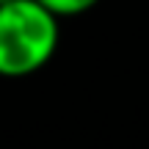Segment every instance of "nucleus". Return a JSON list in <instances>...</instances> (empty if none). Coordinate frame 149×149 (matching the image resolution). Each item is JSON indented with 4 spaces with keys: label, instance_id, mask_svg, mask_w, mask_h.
Masks as SVG:
<instances>
[{
    "label": "nucleus",
    "instance_id": "nucleus-1",
    "mask_svg": "<svg viewBox=\"0 0 149 149\" xmlns=\"http://www.w3.org/2000/svg\"><path fill=\"white\" fill-rule=\"evenodd\" d=\"M58 47V17L39 0L0 3V74L25 77L42 69Z\"/></svg>",
    "mask_w": 149,
    "mask_h": 149
},
{
    "label": "nucleus",
    "instance_id": "nucleus-2",
    "mask_svg": "<svg viewBox=\"0 0 149 149\" xmlns=\"http://www.w3.org/2000/svg\"><path fill=\"white\" fill-rule=\"evenodd\" d=\"M47 11H53L55 17H72V14H83L91 6H97L100 0H39Z\"/></svg>",
    "mask_w": 149,
    "mask_h": 149
}]
</instances>
